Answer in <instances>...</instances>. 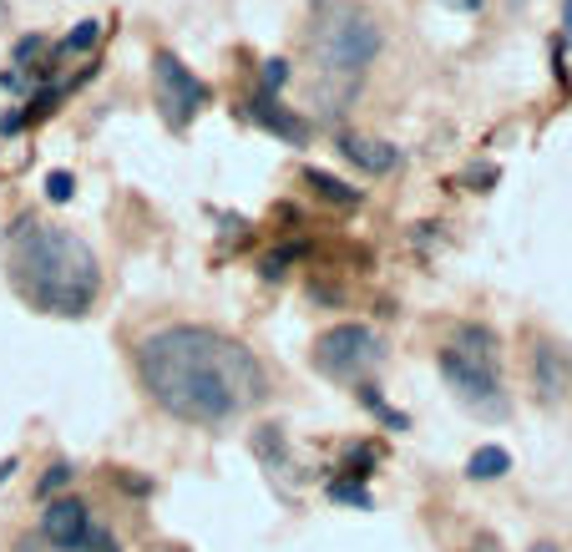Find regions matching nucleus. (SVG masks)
Here are the masks:
<instances>
[{"label":"nucleus","mask_w":572,"mask_h":552,"mask_svg":"<svg viewBox=\"0 0 572 552\" xmlns=\"http://www.w3.org/2000/svg\"><path fill=\"white\" fill-rule=\"evenodd\" d=\"M340 152L350 157L355 168H365V173H390V168H395V147L370 142V137H355V132H345V137H340Z\"/></svg>","instance_id":"1a4fd4ad"},{"label":"nucleus","mask_w":572,"mask_h":552,"mask_svg":"<svg viewBox=\"0 0 572 552\" xmlns=\"http://www.w3.org/2000/svg\"><path fill=\"white\" fill-rule=\"evenodd\" d=\"M97 41H102V21H81V26L61 41V51H66V56H81V51H92Z\"/></svg>","instance_id":"ddd939ff"},{"label":"nucleus","mask_w":572,"mask_h":552,"mask_svg":"<svg viewBox=\"0 0 572 552\" xmlns=\"http://www.w3.org/2000/svg\"><path fill=\"white\" fill-rule=\"evenodd\" d=\"M11 284L41 314L76 320V314L92 309V299L102 289V264L71 228H51L41 218H26L11 233Z\"/></svg>","instance_id":"f03ea898"},{"label":"nucleus","mask_w":572,"mask_h":552,"mask_svg":"<svg viewBox=\"0 0 572 552\" xmlns=\"http://www.w3.org/2000/svg\"><path fill=\"white\" fill-rule=\"evenodd\" d=\"M304 183L319 193V198H330V203H340V208H355L360 203V193L350 188V183H340L335 173H324V168H304Z\"/></svg>","instance_id":"f8f14e48"},{"label":"nucleus","mask_w":572,"mask_h":552,"mask_svg":"<svg viewBox=\"0 0 572 552\" xmlns=\"http://www.w3.org/2000/svg\"><path fill=\"white\" fill-rule=\"evenodd\" d=\"M532 370H537V396L562 401V390H567V360H562V350L557 345H537Z\"/></svg>","instance_id":"9d476101"},{"label":"nucleus","mask_w":572,"mask_h":552,"mask_svg":"<svg viewBox=\"0 0 572 552\" xmlns=\"http://www.w3.org/2000/svg\"><path fill=\"white\" fill-rule=\"evenodd\" d=\"M71 193H76V178L71 173H51L46 178V198L51 203H71Z\"/></svg>","instance_id":"4468645a"},{"label":"nucleus","mask_w":572,"mask_h":552,"mask_svg":"<svg viewBox=\"0 0 572 552\" xmlns=\"http://www.w3.org/2000/svg\"><path fill=\"white\" fill-rule=\"evenodd\" d=\"M249 117H254L264 132H274V137H284V142H294V147L309 142V122H304L299 112H289L274 92H259V97L249 102Z\"/></svg>","instance_id":"6e6552de"},{"label":"nucleus","mask_w":572,"mask_h":552,"mask_svg":"<svg viewBox=\"0 0 572 552\" xmlns=\"http://www.w3.org/2000/svg\"><path fill=\"white\" fill-rule=\"evenodd\" d=\"M41 46H46L41 36H26V41L16 46V66H26V61H36V56H41Z\"/></svg>","instance_id":"aec40b11"},{"label":"nucleus","mask_w":572,"mask_h":552,"mask_svg":"<svg viewBox=\"0 0 572 552\" xmlns=\"http://www.w3.org/2000/svg\"><path fill=\"white\" fill-rule=\"evenodd\" d=\"M294 259H299V249H279V254H269L259 269H264V279H284V269H289Z\"/></svg>","instance_id":"dca6fc26"},{"label":"nucleus","mask_w":572,"mask_h":552,"mask_svg":"<svg viewBox=\"0 0 572 552\" xmlns=\"http://www.w3.org/2000/svg\"><path fill=\"white\" fill-rule=\"evenodd\" d=\"M532 552H557V547H547V542H542V547H532Z\"/></svg>","instance_id":"393cba45"},{"label":"nucleus","mask_w":572,"mask_h":552,"mask_svg":"<svg viewBox=\"0 0 572 552\" xmlns=\"http://www.w3.org/2000/svg\"><path fill=\"white\" fill-rule=\"evenodd\" d=\"M76 552H122V547H117V537H112V532H102V527L92 532V527H87V537H81V547H76Z\"/></svg>","instance_id":"2eb2a0df"},{"label":"nucleus","mask_w":572,"mask_h":552,"mask_svg":"<svg viewBox=\"0 0 572 552\" xmlns=\"http://www.w3.org/2000/svg\"><path fill=\"white\" fill-rule=\"evenodd\" d=\"M11 471H16V461H0V482H6V477H11Z\"/></svg>","instance_id":"5701e85b"},{"label":"nucleus","mask_w":572,"mask_h":552,"mask_svg":"<svg viewBox=\"0 0 572 552\" xmlns=\"http://www.w3.org/2000/svg\"><path fill=\"white\" fill-rule=\"evenodd\" d=\"M562 26H567V41H572V0H567V11H562Z\"/></svg>","instance_id":"412c9836"},{"label":"nucleus","mask_w":572,"mask_h":552,"mask_svg":"<svg viewBox=\"0 0 572 552\" xmlns=\"http://www.w3.org/2000/svg\"><path fill=\"white\" fill-rule=\"evenodd\" d=\"M375 56H380V26L365 11H340L330 26H324V36H319V61L330 71L360 76Z\"/></svg>","instance_id":"20e7f679"},{"label":"nucleus","mask_w":572,"mask_h":552,"mask_svg":"<svg viewBox=\"0 0 572 552\" xmlns=\"http://www.w3.org/2000/svg\"><path fill=\"white\" fill-rule=\"evenodd\" d=\"M152 82H157V102L168 107L173 122H193L208 107V87L173 56V51H157L152 56Z\"/></svg>","instance_id":"423d86ee"},{"label":"nucleus","mask_w":572,"mask_h":552,"mask_svg":"<svg viewBox=\"0 0 572 552\" xmlns=\"http://www.w3.org/2000/svg\"><path fill=\"white\" fill-rule=\"evenodd\" d=\"M284 76H289L284 61H264V92H279V87H284Z\"/></svg>","instance_id":"6ab92c4d"},{"label":"nucleus","mask_w":572,"mask_h":552,"mask_svg":"<svg viewBox=\"0 0 572 552\" xmlns=\"http://www.w3.org/2000/svg\"><path fill=\"white\" fill-rule=\"evenodd\" d=\"M66 482H71V466H61V461H56V466L46 471V477H41V487H36V492H41V497H51V492H56V487H66Z\"/></svg>","instance_id":"f3484780"},{"label":"nucleus","mask_w":572,"mask_h":552,"mask_svg":"<svg viewBox=\"0 0 572 552\" xmlns=\"http://www.w3.org/2000/svg\"><path fill=\"white\" fill-rule=\"evenodd\" d=\"M330 497H335V502H355V507H370L365 487H355V482H335V487H330Z\"/></svg>","instance_id":"a211bd4d"},{"label":"nucleus","mask_w":572,"mask_h":552,"mask_svg":"<svg viewBox=\"0 0 572 552\" xmlns=\"http://www.w3.org/2000/svg\"><path fill=\"white\" fill-rule=\"evenodd\" d=\"M21 552H41V537H26V542H21Z\"/></svg>","instance_id":"4be33fe9"},{"label":"nucleus","mask_w":572,"mask_h":552,"mask_svg":"<svg viewBox=\"0 0 572 552\" xmlns=\"http://www.w3.org/2000/svg\"><path fill=\"white\" fill-rule=\"evenodd\" d=\"M461 6H466V11H476V6H481V0H461Z\"/></svg>","instance_id":"b1692460"},{"label":"nucleus","mask_w":572,"mask_h":552,"mask_svg":"<svg viewBox=\"0 0 572 552\" xmlns=\"http://www.w3.org/2000/svg\"><path fill=\"white\" fill-rule=\"evenodd\" d=\"M137 375L147 396L188 426L233 421L264 396V365L254 350L208 325H173L147 335L137 350Z\"/></svg>","instance_id":"f257e3e1"},{"label":"nucleus","mask_w":572,"mask_h":552,"mask_svg":"<svg viewBox=\"0 0 572 552\" xmlns=\"http://www.w3.org/2000/svg\"><path fill=\"white\" fill-rule=\"evenodd\" d=\"M441 375L451 380V390L481 416H502L507 401H502V385H497V335L481 330V325H466L451 350L441 355Z\"/></svg>","instance_id":"7ed1b4c3"},{"label":"nucleus","mask_w":572,"mask_h":552,"mask_svg":"<svg viewBox=\"0 0 572 552\" xmlns=\"http://www.w3.org/2000/svg\"><path fill=\"white\" fill-rule=\"evenodd\" d=\"M87 507H81L76 497H56V502H46V512H41V537L51 542V547H61V552H76L81 547V537H87Z\"/></svg>","instance_id":"0eeeda50"},{"label":"nucleus","mask_w":572,"mask_h":552,"mask_svg":"<svg viewBox=\"0 0 572 552\" xmlns=\"http://www.w3.org/2000/svg\"><path fill=\"white\" fill-rule=\"evenodd\" d=\"M507 471H512V456L502 446H476L471 461H466V477L471 482H497V477H507Z\"/></svg>","instance_id":"9b49d317"},{"label":"nucleus","mask_w":572,"mask_h":552,"mask_svg":"<svg viewBox=\"0 0 572 552\" xmlns=\"http://www.w3.org/2000/svg\"><path fill=\"white\" fill-rule=\"evenodd\" d=\"M314 360H319L324 375H335V380H360L365 370H375L385 360V345L365 325H340V330H330V335L319 340Z\"/></svg>","instance_id":"39448f33"}]
</instances>
